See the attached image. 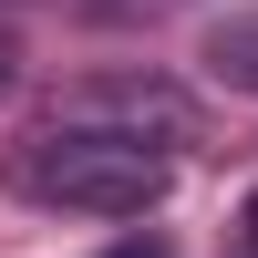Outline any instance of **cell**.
Returning <instances> with one entry per match:
<instances>
[{"mask_svg": "<svg viewBox=\"0 0 258 258\" xmlns=\"http://www.w3.org/2000/svg\"><path fill=\"white\" fill-rule=\"evenodd\" d=\"M11 186L31 207H62V217H145V207L176 186V155H165L145 124L62 114V124H41L11 155Z\"/></svg>", "mask_w": 258, "mask_h": 258, "instance_id": "cell-1", "label": "cell"}, {"mask_svg": "<svg viewBox=\"0 0 258 258\" xmlns=\"http://www.w3.org/2000/svg\"><path fill=\"white\" fill-rule=\"evenodd\" d=\"M197 62H207V83H227V93L258 103V0H238V11L207 21V31H197Z\"/></svg>", "mask_w": 258, "mask_h": 258, "instance_id": "cell-2", "label": "cell"}, {"mask_svg": "<svg viewBox=\"0 0 258 258\" xmlns=\"http://www.w3.org/2000/svg\"><path fill=\"white\" fill-rule=\"evenodd\" d=\"M103 258H176V248H165L155 227H135V238H114V248H103Z\"/></svg>", "mask_w": 258, "mask_h": 258, "instance_id": "cell-3", "label": "cell"}, {"mask_svg": "<svg viewBox=\"0 0 258 258\" xmlns=\"http://www.w3.org/2000/svg\"><path fill=\"white\" fill-rule=\"evenodd\" d=\"M11 73H21V52H11V31H0V93H11Z\"/></svg>", "mask_w": 258, "mask_h": 258, "instance_id": "cell-4", "label": "cell"}, {"mask_svg": "<svg viewBox=\"0 0 258 258\" xmlns=\"http://www.w3.org/2000/svg\"><path fill=\"white\" fill-rule=\"evenodd\" d=\"M238 227H248V248H258V186H248V207H238Z\"/></svg>", "mask_w": 258, "mask_h": 258, "instance_id": "cell-5", "label": "cell"}]
</instances>
